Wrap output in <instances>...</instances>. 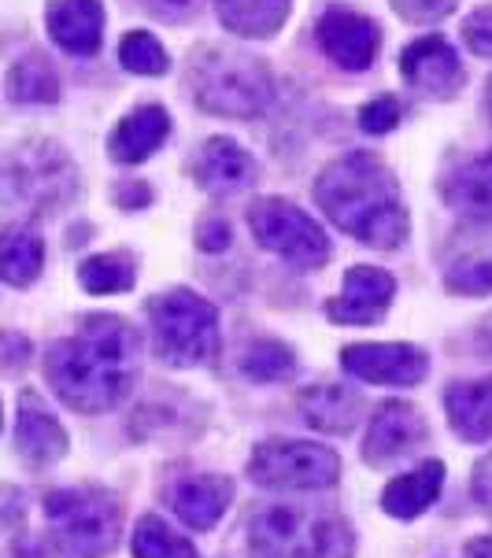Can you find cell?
<instances>
[{"instance_id": "obj_38", "label": "cell", "mask_w": 492, "mask_h": 558, "mask_svg": "<svg viewBox=\"0 0 492 558\" xmlns=\"http://www.w3.org/2000/svg\"><path fill=\"white\" fill-rule=\"evenodd\" d=\"M116 201H119L122 211H137V207H145L148 201H153V189L141 185V182H122L116 189Z\"/></svg>"}, {"instance_id": "obj_7", "label": "cell", "mask_w": 492, "mask_h": 558, "mask_svg": "<svg viewBox=\"0 0 492 558\" xmlns=\"http://www.w3.org/2000/svg\"><path fill=\"white\" fill-rule=\"evenodd\" d=\"M252 485L271 492H319L334 488L340 459L334 448L311 440H263L249 459Z\"/></svg>"}, {"instance_id": "obj_4", "label": "cell", "mask_w": 492, "mask_h": 558, "mask_svg": "<svg viewBox=\"0 0 492 558\" xmlns=\"http://www.w3.org/2000/svg\"><path fill=\"white\" fill-rule=\"evenodd\" d=\"M45 522L60 558H104L119 544L122 504L108 488H56L45 496Z\"/></svg>"}, {"instance_id": "obj_24", "label": "cell", "mask_w": 492, "mask_h": 558, "mask_svg": "<svg viewBox=\"0 0 492 558\" xmlns=\"http://www.w3.org/2000/svg\"><path fill=\"white\" fill-rule=\"evenodd\" d=\"M45 263V244L31 230H4L0 233V278L8 286L23 289L37 281Z\"/></svg>"}, {"instance_id": "obj_36", "label": "cell", "mask_w": 492, "mask_h": 558, "mask_svg": "<svg viewBox=\"0 0 492 558\" xmlns=\"http://www.w3.org/2000/svg\"><path fill=\"white\" fill-rule=\"evenodd\" d=\"M141 8H145V12H153L156 19H167V23H175V19L193 15L196 8H201V0H141Z\"/></svg>"}, {"instance_id": "obj_15", "label": "cell", "mask_w": 492, "mask_h": 558, "mask_svg": "<svg viewBox=\"0 0 492 558\" xmlns=\"http://www.w3.org/2000/svg\"><path fill=\"white\" fill-rule=\"evenodd\" d=\"M233 499V481L223 474H201V477H185L178 481L170 492V507L182 518V525L207 533V529L219 525V518L226 514Z\"/></svg>"}, {"instance_id": "obj_37", "label": "cell", "mask_w": 492, "mask_h": 558, "mask_svg": "<svg viewBox=\"0 0 492 558\" xmlns=\"http://www.w3.org/2000/svg\"><path fill=\"white\" fill-rule=\"evenodd\" d=\"M26 355H31V344H26L19 333H0V366L4 371H19L26 366Z\"/></svg>"}, {"instance_id": "obj_30", "label": "cell", "mask_w": 492, "mask_h": 558, "mask_svg": "<svg viewBox=\"0 0 492 558\" xmlns=\"http://www.w3.org/2000/svg\"><path fill=\"white\" fill-rule=\"evenodd\" d=\"M444 286L456 296H489L492 292V255H463L444 274Z\"/></svg>"}, {"instance_id": "obj_28", "label": "cell", "mask_w": 492, "mask_h": 558, "mask_svg": "<svg viewBox=\"0 0 492 558\" xmlns=\"http://www.w3.org/2000/svg\"><path fill=\"white\" fill-rule=\"evenodd\" d=\"M134 263H130V255L122 252H111V255H93V259H85L79 267V281L85 292H93V296H104V292H127L134 289Z\"/></svg>"}, {"instance_id": "obj_19", "label": "cell", "mask_w": 492, "mask_h": 558, "mask_svg": "<svg viewBox=\"0 0 492 558\" xmlns=\"http://www.w3.org/2000/svg\"><path fill=\"white\" fill-rule=\"evenodd\" d=\"M444 488V462L441 459H425L419 466L411 470V474L396 477L385 485L382 492V510L393 518H404V522H411V518L425 514L433 504H437Z\"/></svg>"}, {"instance_id": "obj_12", "label": "cell", "mask_w": 492, "mask_h": 558, "mask_svg": "<svg viewBox=\"0 0 492 558\" xmlns=\"http://www.w3.org/2000/svg\"><path fill=\"white\" fill-rule=\"evenodd\" d=\"M319 45L337 68L345 71H367L377 56V26L367 15L348 12V8H329V12L319 19Z\"/></svg>"}, {"instance_id": "obj_23", "label": "cell", "mask_w": 492, "mask_h": 558, "mask_svg": "<svg viewBox=\"0 0 492 558\" xmlns=\"http://www.w3.org/2000/svg\"><path fill=\"white\" fill-rule=\"evenodd\" d=\"M289 15V0H219V19L238 37H274Z\"/></svg>"}, {"instance_id": "obj_21", "label": "cell", "mask_w": 492, "mask_h": 558, "mask_svg": "<svg viewBox=\"0 0 492 558\" xmlns=\"http://www.w3.org/2000/svg\"><path fill=\"white\" fill-rule=\"evenodd\" d=\"M167 134H170V116L159 104H145V108L130 111V116L119 122L108 148L119 163H141V159H148L164 145Z\"/></svg>"}, {"instance_id": "obj_20", "label": "cell", "mask_w": 492, "mask_h": 558, "mask_svg": "<svg viewBox=\"0 0 492 558\" xmlns=\"http://www.w3.org/2000/svg\"><path fill=\"white\" fill-rule=\"evenodd\" d=\"M444 201L470 222H492V153L456 167L444 182Z\"/></svg>"}, {"instance_id": "obj_1", "label": "cell", "mask_w": 492, "mask_h": 558, "mask_svg": "<svg viewBox=\"0 0 492 558\" xmlns=\"http://www.w3.org/2000/svg\"><path fill=\"white\" fill-rule=\"evenodd\" d=\"M141 337L119 315H89L71 337L56 340L45 355L52 392L79 414L119 407L137 381Z\"/></svg>"}, {"instance_id": "obj_3", "label": "cell", "mask_w": 492, "mask_h": 558, "mask_svg": "<svg viewBox=\"0 0 492 558\" xmlns=\"http://www.w3.org/2000/svg\"><path fill=\"white\" fill-rule=\"evenodd\" d=\"M249 558H352L345 514L319 504H267L249 518Z\"/></svg>"}, {"instance_id": "obj_5", "label": "cell", "mask_w": 492, "mask_h": 558, "mask_svg": "<svg viewBox=\"0 0 492 558\" xmlns=\"http://www.w3.org/2000/svg\"><path fill=\"white\" fill-rule=\"evenodd\" d=\"M189 89L204 111L252 119L271 104V74L255 56L207 45L189 63Z\"/></svg>"}, {"instance_id": "obj_34", "label": "cell", "mask_w": 492, "mask_h": 558, "mask_svg": "<svg viewBox=\"0 0 492 558\" xmlns=\"http://www.w3.org/2000/svg\"><path fill=\"white\" fill-rule=\"evenodd\" d=\"M470 492H475V504L492 518V451L475 466V477H470Z\"/></svg>"}, {"instance_id": "obj_25", "label": "cell", "mask_w": 492, "mask_h": 558, "mask_svg": "<svg viewBox=\"0 0 492 558\" xmlns=\"http://www.w3.org/2000/svg\"><path fill=\"white\" fill-rule=\"evenodd\" d=\"M8 97L19 104H52L60 97V78L45 56H26L8 71Z\"/></svg>"}, {"instance_id": "obj_16", "label": "cell", "mask_w": 492, "mask_h": 558, "mask_svg": "<svg viewBox=\"0 0 492 558\" xmlns=\"http://www.w3.org/2000/svg\"><path fill=\"white\" fill-rule=\"evenodd\" d=\"M45 19H49V34L60 49H68L74 56H93L100 49V37H104L100 0H52Z\"/></svg>"}, {"instance_id": "obj_31", "label": "cell", "mask_w": 492, "mask_h": 558, "mask_svg": "<svg viewBox=\"0 0 492 558\" xmlns=\"http://www.w3.org/2000/svg\"><path fill=\"white\" fill-rule=\"evenodd\" d=\"M400 119H404V111H400V100L396 97H377L359 111V126H363V134H374V137L396 130V122Z\"/></svg>"}, {"instance_id": "obj_32", "label": "cell", "mask_w": 492, "mask_h": 558, "mask_svg": "<svg viewBox=\"0 0 492 558\" xmlns=\"http://www.w3.org/2000/svg\"><path fill=\"white\" fill-rule=\"evenodd\" d=\"M463 37H467L470 52L492 56V4L478 8V12L467 15V23H463Z\"/></svg>"}, {"instance_id": "obj_41", "label": "cell", "mask_w": 492, "mask_h": 558, "mask_svg": "<svg viewBox=\"0 0 492 558\" xmlns=\"http://www.w3.org/2000/svg\"><path fill=\"white\" fill-rule=\"evenodd\" d=\"M478 344H481V352L492 355V315L481 322V329H478Z\"/></svg>"}, {"instance_id": "obj_2", "label": "cell", "mask_w": 492, "mask_h": 558, "mask_svg": "<svg viewBox=\"0 0 492 558\" xmlns=\"http://www.w3.org/2000/svg\"><path fill=\"white\" fill-rule=\"evenodd\" d=\"M315 201L334 226L374 248H396L408 233V211L400 204L396 178L371 153H348L334 159L319 174Z\"/></svg>"}, {"instance_id": "obj_40", "label": "cell", "mask_w": 492, "mask_h": 558, "mask_svg": "<svg viewBox=\"0 0 492 558\" xmlns=\"http://www.w3.org/2000/svg\"><path fill=\"white\" fill-rule=\"evenodd\" d=\"M467 558H492V536H478V541H470Z\"/></svg>"}, {"instance_id": "obj_33", "label": "cell", "mask_w": 492, "mask_h": 558, "mask_svg": "<svg viewBox=\"0 0 492 558\" xmlns=\"http://www.w3.org/2000/svg\"><path fill=\"white\" fill-rule=\"evenodd\" d=\"M396 12L411 23H433V19H444L456 8V0H393Z\"/></svg>"}, {"instance_id": "obj_11", "label": "cell", "mask_w": 492, "mask_h": 558, "mask_svg": "<svg viewBox=\"0 0 492 558\" xmlns=\"http://www.w3.org/2000/svg\"><path fill=\"white\" fill-rule=\"evenodd\" d=\"M422 440H425V418L419 414V407L404 400H385L374 411L371 429H367L363 459L371 466H389L393 459L408 456Z\"/></svg>"}, {"instance_id": "obj_42", "label": "cell", "mask_w": 492, "mask_h": 558, "mask_svg": "<svg viewBox=\"0 0 492 558\" xmlns=\"http://www.w3.org/2000/svg\"><path fill=\"white\" fill-rule=\"evenodd\" d=\"M485 104H489V111H492V78H489V93H485Z\"/></svg>"}, {"instance_id": "obj_10", "label": "cell", "mask_w": 492, "mask_h": 558, "mask_svg": "<svg viewBox=\"0 0 492 558\" xmlns=\"http://www.w3.org/2000/svg\"><path fill=\"white\" fill-rule=\"evenodd\" d=\"M393 296H396L393 274L377 267H352L345 274L340 296L326 304V315L337 326H371V322H377L389 311Z\"/></svg>"}, {"instance_id": "obj_13", "label": "cell", "mask_w": 492, "mask_h": 558, "mask_svg": "<svg viewBox=\"0 0 492 558\" xmlns=\"http://www.w3.org/2000/svg\"><path fill=\"white\" fill-rule=\"evenodd\" d=\"M400 74H404V82L415 85V89L430 93V97H441V100H448L452 93H456L459 85H463L459 56L437 34L419 37V41H411L408 49H404Z\"/></svg>"}, {"instance_id": "obj_18", "label": "cell", "mask_w": 492, "mask_h": 558, "mask_svg": "<svg viewBox=\"0 0 492 558\" xmlns=\"http://www.w3.org/2000/svg\"><path fill=\"white\" fill-rule=\"evenodd\" d=\"M300 414L311 429L329 433V437H345L356 429L359 414H363V396L345 385H315V389L300 392Z\"/></svg>"}, {"instance_id": "obj_8", "label": "cell", "mask_w": 492, "mask_h": 558, "mask_svg": "<svg viewBox=\"0 0 492 558\" xmlns=\"http://www.w3.org/2000/svg\"><path fill=\"white\" fill-rule=\"evenodd\" d=\"M249 230L263 248L297 270H319L329 259V238L323 226L289 201H274V196L255 201L249 207Z\"/></svg>"}, {"instance_id": "obj_27", "label": "cell", "mask_w": 492, "mask_h": 558, "mask_svg": "<svg viewBox=\"0 0 492 558\" xmlns=\"http://www.w3.org/2000/svg\"><path fill=\"white\" fill-rule=\"evenodd\" d=\"M134 558H196V544L185 541L182 533H175L164 518L145 514L134 529Z\"/></svg>"}, {"instance_id": "obj_35", "label": "cell", "mask_w": 492, "mask_h": 558, "mask_svg": "<svg viewBox=\"0 0 492 558\" xmlns=\"http://www.w3.org/2000/svg\"><path fill=\"white\" fill-rule=\"evenodd\" d=\"M196 244H201L204 252L230 248V226H226V219H204L201 230H196Z\"/></svg>"}, {"instance_id": "obj_26", "label": "cell", "mask_w": 492, "mask_h": 558, "mask_svg": "<svg viewBox=\"0 0 492 558\" xmlns=\"http://www.w3.org/2000/svg\"><path fill=\"white\" fill-rule=\"evenodd\" d=\"M292 371H297V359H292V348L281 344V340L260 337L241 352V374L249 381H286V377H292Z\"/></svg>"}, {"instance_id": "obj_9", "label": "cell", "mask_w": 492, "mask_h": 558, "mask_svg": "<svg viewBox=\"0 0 492 558\" xmlns=\"http://www.w3.org/2000/svg\"><path fill=\"white\" fill-rule=\"evenodd\" d=\"M340 371L356 381L415 389L430 374V355L415 344H348L340 352Z\"/></svg>"}, {"instance_id": "obj_14", "label": "cell", "mask_w": 492, "mask_h": 558, "mask_svg": "<svg viewBox=\"0 0 492 558\" xmlns=\"http://www.w3.org/2000/svg\"><path fill=\"white\" fill-rule=\"evenodd\" d=\"M15 448L26 466L45 470L68 456V429L56 422V414L41 403L37 392H23L15 422Z\"/></svg>"}, {"instance_id": "obj_6", "label": "cell", "mask_w": 492, "mask_h": 558, "mask_svg": "<svg viewBox=\"0 0 492 558\" xmlns=\"http://www.w3.org/2000/svg\"><path fill=\"white\" fill-rule=\"evenodd\" d=\"M156 355L167 366H204L219 355V311L189 289H170L148 304Z\"/></svg>"}, {"instance_id": "obj_17", "label": "cell", "mask_w": 492, "mask_h": 558, "mask_svg": "<svg viewBox=\"0 0 492 558\" xmlns=\"http://www.w3.org/2000/svg\"><path fill=\"white\" fill-rule=\"evenodd\" d=\"M255 178V159L244 153L238 141L212 137L196 156V182L212 196H233Z\"/></svg>"}, {"instance_id": "obj_39", "label": "cell", "mask_w": 492, "mask_h": 558, "mask_svg": "<svg viewBox=\"0 0 492 558\" xmlns=\"http://www.w3.org/2000/svg\"><path fill=\"white\" fill-rule=\"evenodd\" d=\"M4 558H41V547L31 544V541H15L12 551H8Z\"/></svg>"}, {"instance_id": "obj_22", "label": "cell", "mask_w": 492, "mask_h": 558, "mask_svg": "<svg viewBox=\"0 0 492 558\" xmlns=\"http://www.w3.org/2000/svg\"><path fill=\"white\" fill-rule=\"evenodd\" d=\"M444 411L456 437L467 444L492 440V381H467L452 385L444 392Z\"/></svg>"}, {"instance_id": "obj_29", "label": "cell", "mask_w": 492, "mask_h": 558, "mask_svg": "<svg viewBox=\"0 0 492 558\" xmlns=\"http://www.w3.org/2000/svg\"><path fill=\"white\" fill-rule=\"evenodd\" d=\"M119 60H122V68H127L130 74H148V78L164 74L167 63H170L167 52H164V45H159L156 37L145 34V31H134V34L122 37Z\"/></svg>"}]
</instances>
